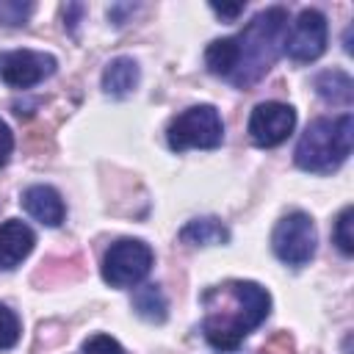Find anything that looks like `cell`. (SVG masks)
<instances>
[{
	"label": "cell",
	"instance_id": "cell-1",
	"mask_svg": "<svg viewBox=\"0 0 354 354\" xmlns=\"http://www.w3.org/2000/svg\"><path fill=\"white\" fill-rule=\"evenodd\" d=\"M288 11L274 6L260 11L238 36L216 39L205 50V64L213 75L227 77L238 88L254 86L282 53Z\"/></svg>",
	"mask_w": 354,
	"mask_h": 354
},
{
	"label": "cell",
	"instance_id": "cell-21",
	"mask_svg": "<svg viewBox=\"0 0 354 354\" xmlns=\"http://www.w3.org/2000/svg\"><path fill=\"white\" fill-rule=\"evenodd\" d=\"M210 8L218 17H224V19H235L238 14H243V3H235V6H216V3H210Z\"/></svg>",
	"mask_w": 354,
	"mask_h": 354
},
{
	"label": "cell",
	"instance_id": "cell-17",
	"mask_svg": "<svg viewBox=\"0 0 354 354\" xmlns=\"http://www.w3.org/2000/svg\"><path fill=\"white\" fill-rule=\"evenodd\" d=\"M19 340V318L11 307L0 304V348H11Z\"/></svg>",
	"mask_w": 354,
	"mask_h": 354
},
{
	"label": "cell",
	"instance_id": "cell-4",
	"mask_svg": "<svg viewBox=\"0 0 354 354\" xmlns=\"http://www.w3.org/2000/svg\"><path fill=\"white\" fill-rule=\"evenodd\" d=\"M166 141L174 152L183 149H216L224 141V124L213 105H194L174 116L166 130Z\"/></svg>",
	"mask_w": 354,
	"mask_h": 354
},
{
	"label": "cell",
	"instance_id": "cell-9",
	"mask_svg": "<svg viewBox=\"0 0 354 354\" xmlns=\"http://www.w3.org/2000/svg\"><path fill=\"white\" fill-rule=\"evenodd\" d=\"M296 127V111L285 102H260L249 116V136L257 147L282 144Z\"/></svg>",
	"mask_w": 354,
	"mask_h": 354
},
{
	"label": "cell",
	"instance_id": "cell-15",
	"mask_svg": "<svg viewBox=\"0 0 354 354\" xmlns=\"http://www.w3.org/2000/svg\"><path fill=\"white\" fill-rule=\"evenodd\" d=\"M133 307H136V313L141 315V318H147V321H163L166 318V296L160 293V288L158 285H144V288H138L136 293H133Z\"/></svg>",
	"mask_w": 354,
	"mask_h": 354
},
{
	"label": "cell",
	"instance_id": "cell-14",
	"mask_svg": "<svg viewBox=\"0 0 354 354\" xmlns=\"http://www.w3.org/2000/svg\"><path fill=\"white\" fill-rule=\"evenodd\" d=\"M180 238H183L185 243H194V246H210V243H227V241H230V230H227L218 218L207 216V218H194V221H188V224L180 230Z\"/></svg>",
	"mask_w": 354,
	"mask_h": 354
},
{
	"label": "cell",
	"instance_id": "cell-13",
	"mask_svg": "<svg viewBox=\"0 0 354 354\" xmlns=\"http://www.w3.org/2000/svg\"><path fill=\"white\" fill-rule=\"evenodd\" d=\"M315 91L321 100L332 102V105H351L354 100V83L346 72L340 69H326L315 77Z\"/></svg>",
	"mask_w": 354,
	"mask_h": 354
},
{
	"label": "cell",
	"instance_id": "cell-12",
	"mask_svg": "<svg viewBox=\"0 0 354 354\" xmlns=\"http://www.w3.org/2000/svg\"><path fill=\"white\" fill-rule=\"evenodd\" d=\"M138 77H141L138 64L127 55H119V58L108 61V66L102 72V88L111 97H127L138 86Z\"/></svg>",
	"mask_w": 354,
	"mask_h": 354
},
{
	"label": "cell",
	"instance_id": "cell-3",
	"mask_svg": "<svg viewBox=\"0 0 354 354\" xmlns=\"http://www.w3.org/2000/svg\"><path fill=\"white\" fill-rule=\"evenodd\" d=\"M351 130H354L351 113H340L332 119L324 116L310 122L293 152L296 166L313 174H329L340 169L351 155Z\"/></svg>",
	"mask_w": 354,
	"mask_h": 354
},
{
	"label": "cell",
	"instance_id": "cell-2",
	"mask_svg": "<svg viewBox=\"0 0 354 354\" xmlns=\"http://www.w3.org/2000/svg\"><path fill=\"white\" fill-rule=\"evenodd\" d=\"M202 307H205L202 332L207 343L213 348L230 351V348H238L241 340L266 321L271 296L257 282L230 279L205 290Z\"/></svg>",
	"mask_w": 354,
	"mask_h": 354
},
{
	"label": "cell",
	"instance_id": "cell-16",
	"mask_svg": "<svg viewBox=\"0 0 354 354\" xmlns=\"http://www.w3.org/2000/svg\"><path fill=\"white\" fill-rule=\"evenodd\" d=\"M354 218V207L348 205V207H343L340 210V216H337V221H335V230H332V241L337 243V249L343 252V254H351L354 252V232H351V221Z\"/></svg>",
	"mask_w": 354,
	"mask_h": 354
},
{
	"label": "cell",
	"instance_id": "cell-10",
	"mask_svg": "<svg viewBox=\"0 0 354 354\" xmlns=\"http://www.w3.org/2000/svg\"><path fill=\"white\" fill-rule=\"evenodd\" d=\"M33 243L36 235L25 221L8 218L6 224H0V268H17L30 254Z\"/></svg>",
	"mask_w": 354,
	"mask_h": 354
},
{
	"label": "cell",
	"instance_id": "cell-8",
	"mask_svg": "<svg viewBox=\"0 0 354 354\" xmlns=\"http://www.w3.org/2000/svg\"><path fill=\"white\" fill-rule=\"evenodd\" d=\"M55 58L36 50H11L0 53V80L14 88H30L55 72Z\"/></svg>",
	"mask_w": 354,
	"mask_h": 354
},
{
	"label": "cell",
	"instance_id": "cell-11",
	"mask_svg": "<svg viewBox=\"0 0 354 354\" xmlns=\"http://www.w3.org/2000/svg\"><path fill=\"white\" fill-rule=\"evenodd\" d=\"M22 207H25L36 221H41V224H47V227H58V224L64 221V213H66L61 194H58L55 188H50V185H30V188H25V194H22Z\"/></svg>",
	"mask_w": 354,
	"mask_h": 354
},
{
	"label": "cell",
	"instance_id": "cell-7",
	"mask_svg": "<svg viewBox=\"0 0 354 354\" xmlns=\"http://www.w3.org/2000/svg\"><path fill=\"white\" fill-rule=\"evenodd\" d=\"M326 50V17L315 8H304L282 39V53L296 64H310Z\"/></svg>",
	"mask_w": 354,
	"mask_h": 354
},
{
	"label": "cell",
	"instance_id": "cell-20",
	"mask_svg": "<svg viewBox=\"0 0 354 354\" xmlns=\"http://www.w3.org/2000/svg\"><path fill=\"white\" fill-rule=\"evenodd\" d=\"M11 149H14V136H11L8 124L0 119V169L8 163V158H11Z\"/></svg>",
	"mask_w": 354,
	"mask_h": 354
},
{
	"label": "cell",
	"instance_id": "cell-18",
	"mask_svg": "<svg viewBox=\"0 0 354 354\" xmlns=\"http://www.w3.org/2000/svg\"><path fill=\"white\" fill-rule=\"evenodd\" d=\"M30 11H33L30 3L0 0V25H25V19H28Z\"/></svg>",
	"mask_w": 354,
	"mask_h": 354
},
{
	"label": "cell",
	"instance_id": "cell-19",
	"mask_svg": "<svg viewBox=\"0 0 354 354\" xmlns=\"http://www.w3.org/2000/svg\"><path fill=\"white\" fill-rule=\"evenodd\" d=\"M83 354H124V348L111 335H91L83 340Z\"/></svg>",
	"mask_w": 354,
	"mask_h": 354
},
{
	"label": "cell",
	"instance_id": "cell-5",
	"mask_svg": "<svg viewBox=\"0 0 354 354\" xmlns=\"http://www.w3.org/2000/svg\"><path fill=\"white\" fill-rule=\"evenodd\" d=\"M152 249L149 243L138 241V238H122L116 243H111V249L102 257V279L113 288H130L138 285L149 268H152Z\"/></svg>",
	"mask_w": 354,
	"mask_h": 354
},
{
	"label": "cell",
	"instance_id": "cell-6",
	"mask_svg": "<svg viewBox=\"0 0 354 354\" xmlns=\"http://www.w3.org/2000/svg\"><path fill=\"white\" fill-rule=\"evenodd\" d=\"M315 243H318L315 224L301 210L282 216L277 221L274 232H271V249H274V254L285 266H293V268H299V266H304V263L313 260Z\"/></svg>",
	"mask_w": 354,
	"mask_h": 354
}]
</instances>
